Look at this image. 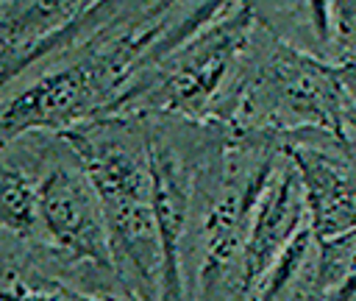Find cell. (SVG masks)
<instances>
[{
  "mask_svg": "<svg viewBox=\"0 0 356 301\" xmlns=\"http://www.w3.org/2000/svg\"><path fill=\"white\" fill-rule=\"evenodd\" d=\"M58 137L97 190L122 293L134 301H161L164 254L153 209V176L142 117L103 114Z\"/></svg>",
  "mask_w": 356,
  "mask_h": 301,
  "instance_id": "obj_1",
  "label": "cell"
},
{
  "mask_svg": "<svg viewBox=\"0 0 356 301\" xmlns=\"http://www.w3.org/2000/svg\"><path fill=\"white\" fill-rule=\"evenodd\" d=\"M39 220L53 248L117 279L106 215L78 159L58 162L39 178Z\"/></svg>",
  "mask_w": 356,
  "mask_h": 301,
  "instance_id": "obj_2",
  "label": "cell"
},
{
  "mask_svg": "<svg viewBox=\"0 0 356 301\" xmlns=\"http://www.w3.org/2000/svg\"><path fill=\"white\" fill-rule=\"evenodd\" d=\"M298 220V190L289 173L278 176L259 201L250 220V234L242 248V295L253 293V284L270 270L275 256L289 245L292 226Z\"/></svg>",
  "mask_w": 356,
  "mask_h": 301,
  "instance_id": "obj_3",
  "label": "cell"
},
{
  "mask_svg": "<svg viewBox=\"0 0 356 301\" xmlns=\"http://www.w3.org/2000/svg\"><path fill=\"white\" fill-rule=\"evenodd\" d=\"M0 229L22 240L44 234L39 220V181L11 162H0Z\"/></svg>",
  "mask_w": 356,
  "mask_h": 301,
  "instance_id": "obj_4",
  "label": "cell"
},
{
  "mask_svg": "<svg viewBox=\"0 0 356 301\" xmlns=\"http://www.w3.org/2000/svg\"><path fill=\"white\" fill-rule=\"evenodd\" d=\"M0 301H134V298H103L70 287L67 281L31 273H8L0 279Z\"/></svg>",
  "mask_w": 356,
  "mask_h": 301,
  "instance_id": "obj_5",
  "label": "cell"
},
{
  "mask_svg": "<svg viewBox=\"0 0 356 301\" xmlns=\"http://www.w3.org/2000/svg\"><path fill=\"white\" fill-rule=\"evenodd\" d=\"M309 6H312V17H314V25H317V31L320 33H325V0H309Z\"/></svg>",
  "mask_w": 356,
  "mask_h": 301,
  "instance_id": "obj_6",
  "label": "cell"
}]
</instances>
